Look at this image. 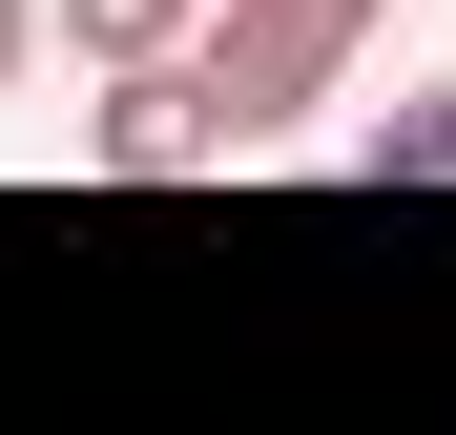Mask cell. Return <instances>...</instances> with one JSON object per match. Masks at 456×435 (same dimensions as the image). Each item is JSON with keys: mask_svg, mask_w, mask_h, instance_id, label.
Wrapping results in <instances>:
<instances>
[{"mask_svg": "<svg viewBox=\"0 0 456 435\" xmlns=\"http://www.w3.org/2000/svg\"><path fill=\"white\" fill-rule=\"evenodd\" d=\"M353 187H456V84L373 104V125H353Z\"/></svg>", "mask_w": 456, "mask_h": 435, "instance_id": "277c9868", "label": "cell"}, {"mask_svg": "<svg viewBox=\"0 0 456 435\" xmlns=\"http://www.w3.org/2000/svg\"><path fill=\"white\" fill-rule=\"evenodd\" d=\"M42 42H62V21H42V0H0V104H21V62H42Z\"/></svg>", "mask_w": 456, "mask_h": 435, "instance_id": "5b68a950", "label": "cell"}, {"mask_svg": "<svg viewBox=\"0 0 456 435\" xmlns=\"http://www.w3.org/2000/svg\"><path fill=\"white\" fill-rule=\"evenodd\" d=\"M42 21L84 42L104 84H125V62H187V42H208V0H42Z\"/></svg>", "mask_w": 456, "mask_h": 435, "instance_id": "3957f363", "label": "cell"}, {"mask_svg": "<svg viewBox=\"0 0 456 435\" xmlns=\"http://www.w3.org/2000/svg\"><path fill=\"white\" fill-rule=\"evenodd\" d=\"M84 166H104V187H187V166H228V145H208V84H187V62H125V84L84 104Z\"/></svg>", "mask_w": 456, "mask_h": 435, "instance_id": "7a4b0ae2", "label": "cell"}, {"mask_svg": "<svg viewBox=\"0 0 456 435\" xmlns=\"http://www.w3.org/2000/svg\"><path fill=\"white\" fill-rule=\"evenodd\" d=\"M395 21V0H208L187 84H208V145L249 166V145H290L312 104H353V42Z\"/></svg>", "mask_w": 456, "mask_h": 435, "instance_id": "6da1fadb", "label": "cell"}]
</instances>
